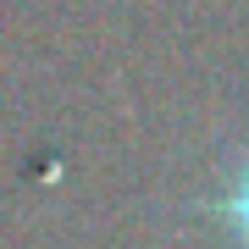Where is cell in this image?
<instances>
[{"label": "cell", "instance_id": "1", "mask_svg": "<svg viewBox=\"0 0 249 249\" xmlns=\"http://www.w3.org/2000/svg\"><path fill=\"white\" fill-rule=\"evenodd\" d=\"M194 216H205V227L227 249H249V133L222 155V166H216L211 188L199 194Z\"/></svg>", "mask_w": 249, "mask_h": 249}]
</instances>
